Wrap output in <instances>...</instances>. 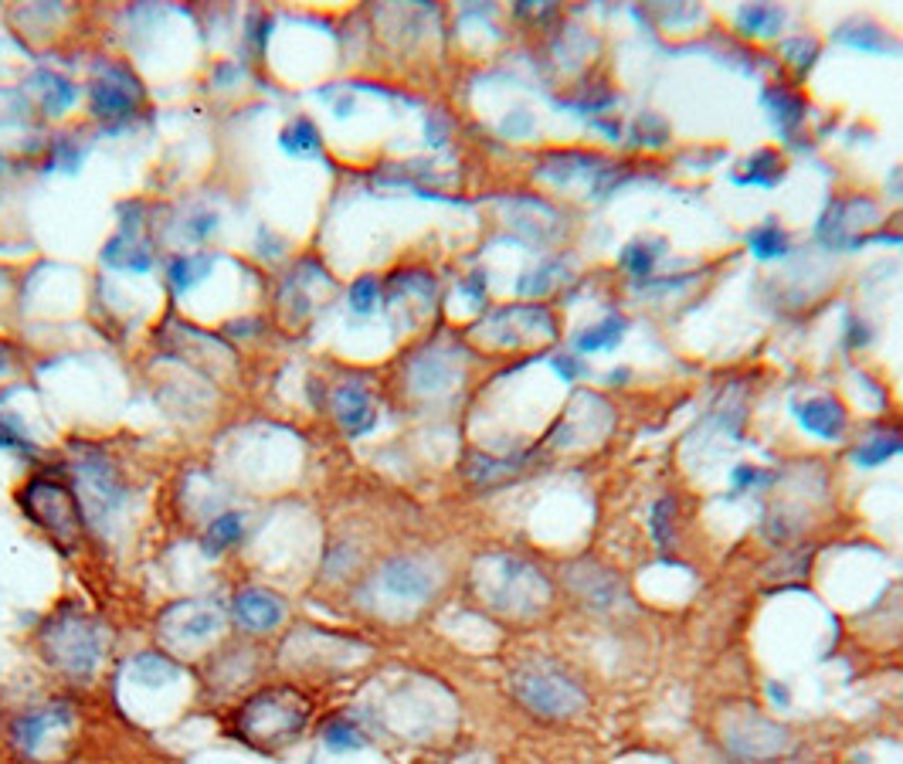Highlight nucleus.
Listing matches in <instances>:
<instances>
[{
  "instance_id": "1",
  "label": "nucleus",
  "mask_w": 903,
  "mask_h": 764,
  "mask_svg": "<svg viewBox=\"0 0 903 764\" xmlns=\"http://www.w3.org/2000/svg\"><path fill=\"white\" fill-rule=\"evenodd\" d=\"M309 720V700L296 690L258 693L242 710V734L258 748H279L292 741Z\"/></svg>"
},
{
  "instance_id": "2",
  "label": "nucleus",
  "mask_w": 903,
  "mask_h": 764,
  "mask_svg": "<svg viewBox=\"0 0 903 764\" xmlns=\"http://www.w3.org/2000/svg\"><path fill=\"white\" fill-rule=\"evenodd\" d=\"M41 639H45V652L51 663L65 666L68 673H92L102 659V649H106L102 625L75 612H65L55 622H48Z\"/></svg>"
},
{
  "instance_id": "3",
  "label": "nucleus",
  "mask_w": 903,
  "mask_h": 764,
  "mask_svg": "<svg viewBox=\"0 0 903 764\" xmlns=\"http://www.w3.org/2000/svg\"><path fill=\"white\" fill-rule=\"evenodd\" d=\"M513 690L523 707H530L540 717H571L581 710L584 693L574 680L561 673H547V669H527L513 680Z\"/></svg>"
},
{
  "instance_id": "4",
  "label": "nucleus",
  "mask_w": 903,
  "mask_h": 764,
  "mask_svg": "<svg viewBox=\"0 0 903 764\" xmlns=\"http://www.w3.org/2000/svg\"><path fill=\"white\" fill-rule=\"evenodd\" d=\"M21 506L31 513L38 527H45L62 544H68L75 537V530H79V503L72 500V493L65 486L51 483V479H34L24 489Z\"/></svg>"
},
{
  "instance_id": "5",
  "label": "nucleus",
  "mask_w": 903,
  "mask_h": 764,
  "mask_svg": "<svg viewBox=\"0 0 903 764\" xmlns=\"http://www.w3.org/2000/svg\"><path fill=\"white\" fill-rule=\"evenodd\" d=\"M75 472H79L82 500H85V506H89L92 517H99V520L109 517V513L123 503V483H119L116 469L109 466L102 456L82 459L79 466H75Z\"/></svg>"
},
{
  "instance_id": "6",
  "label": "nucleus",
  "mask_w": 903,
  "mask_h": 764,
  "mask_svg": "<svg viewBox=\"0 0 903 764\" xmlns=\"http://www.w3.org/2000/svg\"><path fill=\"white\" fill-rule=\"evenodd\" d=\"M381 588L391 598H398V602H425L432 595V574H428V568H421L418 561L401 557V561H391L381 571Z\"/></svg>"
},
{
  "instance_id": "7",
  "label": "nucleus",
  "mask_w": 903,
  "mask_h": 764,
  "mask_svg": "<svg viewBox=\"0 0 903 764\" xmlns=\"http://www.w3.org/2000/svg\"><path fill=\"white\" fill-rule=\"evenodd\" d=\"M798 425L805 428L808 435L825 442H836L842 432H846V411L836 398H808L795 405Z\"/></svg>"
},
{
  "instance_id": "8",
  "label": "nucleus",
  "mask_w": 903,
  "mask_h": 764,
  "mask_svg": "<svg viewBox=\"0 0 903 764\" xmlns=\"http://www.w3.org/2000/svg\"><path fill=\"white\" fill-rule=\"evenodd\" d=\"M68 724H72L68 707H48V710H41V714H28L14 724V744L24 754H38L41 744H45L48 737H55L58 731H65Z\"/></svg>"
},
{
  "instance_id": "9",
  "label": "nucleus",
  "mask_w": 903,
  "mask_h": 764,
  "mask_svg": "<svg viewBox=\"0 0 903 764\" xmlns=\"http://www.w3.org/2000/svg\"><path fill=\"white\" fill-rule=\"evenodd\" d=\"M235 618L248 632H269L282 622V602L272 595V591L245 588V591H238V598H235Z\"/></svg>"
},
{
  "instance_id": "10",
  "label": "nucleus",
  "mask_w": 903,
  "mask_h": 764,
  "mask_svg": "<svg viewBox=\"0 0 903 764\" xmlns=\"http://www.w3.org/2000/svg\"><path fill=\"white\" fill-rule=\"evenodd\" d=\"M333 411H337V422L343 425L347 435L371 432L377 422L371 398H367V391L360 388V384H343V388L333 394Z\"/></svg>"
},
{
  "instance_id": "11",
  "label": "nucleus",
  "mask_w": 903,
  "mask_h": 764,
  "mask_svg": "<svg viewBox=\"0 0 903 764\" xmlns=\"http://www.w3.org/2000/svg\"><path fill=\"white\" fill-rule=\"evenodd\" d=\"M218 625H221L218 612L201 605H180L167 615V632H174L177 639H187V642L208 639L211 632H218Z\"/></svg>"
},
{
  "instance_id": "12",
  "label": "nucleus",
  "mask_w": 903,
  "mask_h": 764,
  "mask_svg": "<svg viewBox=\"0 0 903 764\" xmlns=\"http://www.w3.org/2000/svg\"><path fill=\"white\" fill-rule=\"evenodd\" d=\"M92 113L99 119H126L133 113V92L129 82H96L92 85Z\"/></svg>"
},
{
  "instance_id": "13",
  "label": "nucleus",
  "mask_w": 903,
  "mask_h": 764,
  "mask_svg": "<svg viewBox=\"0 0 903 764\" xmlns=\"http://www.w3.org/2000/svg\"><path fill=\"white\" fill-rule=\"evenodd\" d=\"M781 180V160L778 153L771 150H761L754 153L751 160L744 163L741 174H734V184H751V187H771Z\"/></svg>"
},
{
  "instance_id": "14",
  "label": "nucleus",
  "mask_w": 903,
  "mask_h": 764,
  "mask_svg": "<svg viewBox=\"0 0 903 764\" xmlns=\"http://www.w3.org/2000/svg\"><path fill=\"white\" fill-rule=\"evenodd\" d=\"M897 452H903V435L900 432H876L856 449V462L863 469H873V466H883V462H887L890 456H897Z\"/></svg>"
},
{
  "instance_id": "15",
  "label": "nucleus",
  "mask_w": 903,
  "mask_h": 764,
  "mask_svg": "<svg viewBox=\"0 0 903 764\" xmlns=\"http://www.w3.org/2000/svg\"><path fill=\"white\" fill-rule=\"evenodd\" d=\"M747 245H751V252L758 255V259H781V255H788L791 248V238L788 231L781 225H774V221H768V225L754 228L751 235H747Z\"/></svg>"
},
{
  "instance_id": "16",
  "label": "nucleus",
  "mask_w": 903,
  "mask_h": 764,
  "mask_svg": "<svg viewBox=\"0 0 903 764\" xmlns=\"http://www.w3.org/2000/svg\"><path fill=\"white\" fill-rule=\"evenodd\" d=\"M102 259L109 265H119V269H133V272H146L150 269V252L143 245H136L129 235H116L113 242L106 245Z\"/></svg>"
},
{
  "instance_id": "17",
  "label": "nucleus",
  "mask_w": 903,
  "mask_h": 764,
  "mask_svg": "<svg viewBox=\"0 0 903 764\" xmlns=\"http://www.w3.org/2000/svg\"><path fill=\"white\" fill-rule=\"evenodd\" d=\"M279 143H282V150H286L289 157H316V153H320V133L313 130L309 119H296V123H289L286 130L279 133Z\"/></svg>"
},
{
  "instance_id": "18",
  "label": "nucleus",
  "mask_w": 903,
  "mask_h": 764,
  "mask_svg": "<svg viewBox=\"0 0 903 764\" xmlns=\"http://www.w3.org/2000/svg\"><path fill=\"white\" fill-rule=\"evenodd\" d=\"M622 333H625V320H618V316H608L605 323H598V326H591L588 333H581L578 340V350L581 354H598V350H612L618 340H622Z\"/></svg>"
},
{
  "instance_id": "19",
  "label": "nucleus",
  "mask_w": 903,
  "mask_h": 764,
  "mask_svg": "<svg viewBox=\"0 0 903 764\" xmlns=\"http://www.w3.org/2000/svg\"><path fill=\"white\" fill-rule=\"evenodd\" d=\"M764 106H768V113L781 130H795L798 119H802V102L791 96L788 89H768L764 92Z\"/></svg>"
},
{
  "instance_id": "20",
  "label": "nucleus",
  "mask_w": 903,
  "mask_h": 764,
  "mask_svg": "<svg viewBox=\"0 0 903 764\" xmlns=\"http://www.w3.org/2000/svg\"><path fill=\"white\" fill-rule=\"evenodd\" d=\"M238 537H242V517H238V513H225V517H218L208 527L204 547H208V554H218V551H225L228 544H235Z\"/></svg>"
},
{
  "instance_id": "21",
  "label": "nucleus",
  "mask_w": 903,
  "mask_h": 764,
  "mask_svg": "<svg viewBox=\"0 0 903 764\" xmlns=\"http://www.w3.org/2000/svg\"><path fill=\"white\" fill-rule=\"evenodd\" d=\"M781 21H785V14H781L778 7L754 4V7H744L741 11V24L751 34H774L781 28Z\"/></svg>"
},
{
  "instance_id": "22",
  "label": "nucleus",
  "mask_w": 903,
  "mask_h": 764,
  "mask_svg": "<svg viewBox=\"0 0 903 764\" xmlns=\"http://www.w3.org/2000/svg\"><path fill=\"white\" fill-rule=\"evenodd\" d=\"M211 272V259H197V255H191V259H177L174 265H170V282H174V289H191L194 282H201L204 276Z\"/></svg>"
},
{
  "instance_id": "23",
  "label": "nucleus",
  "mask_w": 903,
  "mask_h": 764,
  "mask_svg": "<svg viewBox=\"0 0 903 764\" xmlns=\"http://www.w3.org/2000/svg\"><path fill=\"white\" fill-rule=\"evenodd\" d=\"M323 741H326V748H330V751H357V748H364V737H360L357 727L347 724V720H333V724H326Z\"/></svg>"
},
{
  "instance_id": "24",
  "label": "nucleus",
  "mask_w": 903,
  "mask_h": 764,
  "mask_svg": "<svg viewBox=\"0 0 903 764\" xmlns=\"http://www.w3.org/2000/svg\"><path fill=\"white\" fill-rule=\"evenodd\" d=\"M659 252L662 248L659 245H645V242H632L629 248H625L622 252V265L625 269L632 272V276H649L652 272V265H656V259H659Z\"/></svg>"
},
{
  "instance_id": "25",
  "label": "nucleus",
  "mask_w": 903,
  "mask_h": 764,
  "mask_svg": "<svg viewBox=\"0 0 903 764\" xmlns=\"http://www.w3.org/2000/svg\"><path fill=\"white\" fill-rule=\"evenodd\" d=\"M676 503L673 500H659L652 506V537H656L659 547H673V527H676Z\"/></svg>"
},
{
  "instance_id": "26",
  "label": "nucleus",
  "mask_w": 903,
  "mask_h": 764,
  "mask_svg": "<svg viewBox=\"0 0 903 764\" xmlns=\"http://www.w3.org/2000/svg\"><path fill=\"white\" fill-rule=\"evenodd\" d=\"M41 82H45L41 89H45V109L48 113H62V109H68L75 102V89L65 79H58V75H45Z\"/></svg>"
},
{
  "instance_id": "27",
  "label": "nucleus",
  "mask_w": 903,
  "mask_h": 764,
  "mask_svg": "<svg viewBox=\"0 0 903 764\" xmlns=\"http://www.w3.org/2000/svg\"><path fill=\"white\" fill-rule=\"evenodd\" d=\"M374 303H377V282L357 279L354 286H350V306H354L357 313H371Z\"/></svg>"
},
{
  "instance_id": "28",
  "label": "nucleus",
  "mask_w": 903,
  "mask_h": 764,
  "mask_svg": "<svg viewBox=\"0 0 903 764\" xmlns=\"http://www.w3.org/2000/svg\"><path fill=\"white\" fill-rule=\"evenodd\" d=\"M754 483H768V476H764V472H758L754 466H737L734 469V486L741 489V493H747V489H751Z\"/></svg>"
},
{
  "instance_id": "29",
  "label": "nucleus",
  "mask_w": 903,
  "mask_h": 764,
  "mask_svg": "<svg viewBox=\"0 0 903 764\" xmlns=\"http://www.w3.org/2000/svg\"><path fill=\"white\" fill-rule=\"evenodd\" d=\"M557 364V371H561L564 377H578V374H584V364H578V357H571V360H554Z\"/></svg>"
},
{
  "instance_id": "30",
  "label": "nucleus",
  "mask_w": 903,
  "mask_h": 764,
  "mask_svg": "<svg viewBox=\"0 0 903 764\" xmlns=\"http://www.w3.org/2000/svg\"><path fill=\"white\" fill-rule=\"evenodd\" d=\"M768 690H771V697H774V700H778V703H785V700H788V693H785V690H781V686H774V683H771V686H768Z\"/></svg>"
}]
</instances>
